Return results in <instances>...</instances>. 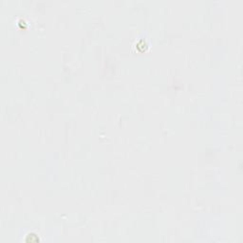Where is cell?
<instances>
[{"mask_svg":"<svg viewBox=\"0 0 243 243\" xmlns=\"http://www.w3.org/2000/svg\"><path fill=\"white\" fill-rule=\"evenodd\" d=\"M27 242H36V241H39V238H37L36 235H34V234H29V235H28V238H27L26 239Z\"/></svg>","mask_w":243,"mask_h":243,"instance_id":"6da1fadb","label":"cell"}]
</instances>
